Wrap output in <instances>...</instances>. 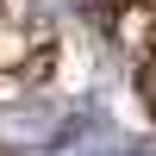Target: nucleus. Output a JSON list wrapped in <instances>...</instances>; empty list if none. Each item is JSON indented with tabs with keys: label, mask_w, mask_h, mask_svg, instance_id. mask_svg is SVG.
<instances>
[{
	"label": "nucleus",
	"mask_w": 156,
	"mask_h": 156,
	"mask_svg": "<svg viewBox=\"0 0 156 156\" xmlns=\"http://www.w3.org/2000/svg\"><path fill=\"white\" fill-rule=\"evenodd\" d=\"M25 94V75L19 69H0V100H19Z\"/></svg>",
	"instance_id": "f03ea898"
},
{
	"label": "nucleus",
	"mask_w": 156,
	"mask_h": 156,
	"mask_svg": "<svg viewBox=\"0 0 156 156\" xmlns=\"http://www.w3.org/2000/svg\"><path fill=\"white\" fill-rule=\"evenodd\" d=\"M0 156H12V150H0Z\"/></svg>",
	"instance_id": "20e7f679"
},
{
	"label": "nucleus",
	"mask_w": 156,
	"mask_h": 156,
	"mask_svg": "<svg viewBox=\"0 0 156 156\" xmlns=\"http://www.w3.org/2000/svg\"><path fill=\"white\" fill-rule=\"evenodd\" d=\"M125 156H156V144H125Z\"/></svg>",
	"instance_id": "7ed1b4c3"
},
{
	"label": "nucleus",
	"mask_w": 156,
	"mask_h": 156,
	"mask_svg": "<svg viewBox=\"0 0 156 156\" xmlns=\"http://www.w3.org/2000/svg\"><path fill=\"white\" fill-rule=\"evenodd\" d=\"M25 25H0V69H25Z\"/></svg>",
	"instance_id": "f257e3e1"
}]
</instances>
